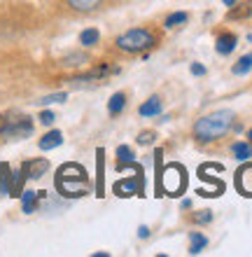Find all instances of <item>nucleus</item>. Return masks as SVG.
Listing matches in <instances>:
<instances>
[{
    "label": "nucleus",
    "instance_id": "10",
    "mask_svg": "<svg viewBox=\"0 0 252 257\" xmlns=\"http://www.w3.org/2000/svg\"><path fill=\"white\" fill-rule=\"evenodd\" d=\"M161 108H164L161 98H159V96H150L147 101H143V105L138 108V112H140V117H157V115H161Z\"/></svg>",
    "mask_w": 252,
    "mask_h": 257
},
{
    "label": "nucleus",
    "instance_id": "14",
    "mask_svg": "<svg viewBox=\"0 0 252 257\" xmlns=\"http://www.w3.org/2000/svg\"><path fill=\"white\" fill-rule=\"evenodd\" d=\"M101 42V31L98 28H84L80 33V45L82 47H96Z\"/></svg>",
    "mask_w": 252,
    "mask_h": 257
},
{
    "label": "nucleus",
    "instance_id": "32",
    "mask_svg": "<svg viewBox=\"0 0 252 257\" xmlns=\"http://www.w3.org/2000/svg\"><path fill=\"white\" fill-rule=\"evenodd\" d=\"M247 138H250V143H252V128H250V131H247Z\"/></svg>",
    "mask_w": 252,
    "mask_h": 257
},
{
    "label": "nucleus",
    "instance_id": "23",
    "mask_svg": "<svg viewBox=\"0 0 252 257\" xmlns=\"http://www.w3.org/2000/svg\"><path fill=\"white\" fill-rule=\"evenodd\" d=\"M154 138H157V134L150 131V128H147V131H140V134H138V145H152Z\"/></svg>",
    "mask_w": 252,
    "mask_h": 257
},
{
    "label": "nucleus",
    "instance_id": "28",
    "mask_svg": "<svg viewBox=\"0 0 252 257\" xmlns=\"http://www.w3.org/2000/svg\"><path fill=\"white\" fill-rule=\"evenodd\" d=\"M138 238H150V227L140 224V227H138Z\"/></svg>",
    "mask_w": 252,
    "mask_h": 257
},
{
    "label": "nucleus",
    "instance_id": "26",
    "mask_svg": "<svg viewBox=\"0 0 252 257\" xmlns=\"http://www.w3.org/2000/svg\"><path fill=\"white\" fill-rule=\"evenodd\" d=\"M98 196H103V150H98V187H96Z\"/></svg>",
    "mask_w": 252,
    "mask_h": 257
},
{
    "label": "nucleus",
    "instance_id": "1",
    "mask_svg": "<svg viewBox=\"0 0 252 257\" xmlns=\"http://www.w3.org/2000/svg\"><path fill=\"white\" fill-rule=\"evenodd\" d=\"M56 192L66 199H77V196L89 194V173L82 164L68 162L56 171L54 178Z\"/></svg>",
    "mask_w": 252,
    "mask_h": 257
},
{
    "label": "nucleus",
    "instance_id": "2",
    "mask_svg": "<svg viewBox=\"0 0 252 257\" xmlns=\"http://www.w3.org/2000/svg\"><path fill=\"white\" fill-rule=\"evenodd\" d=\"M233 119H236L233 110H229V108L215 110V112L201 117V119L194 124V136H196L198 143L217 141V138H222V136H226L229 131H231Z\"/></svg>",
    "mask_w": 252,
    "mask_h": 257
},
{
    "label": "nucleus",
    "instance_id": "29",
    "mask_svg": "<svg viewBox=\"0 0 252 257\" xmlns=\"http://www.w3.org/2000/svg\"><path fill=\"white\" fill-rule=\"evenodd\" d=\"M222 3H224L226 7H233V5H236V3H240V0H222Z\"/></svg>",
    "mask_w": 252,
    "mask_h": 257
},
{
    "label": "nucleus",
    "instance_id": "22",
    "mask_svg": "<svg viewBox=\"0 0 252 257\" xmlns=\"http://www.w3.org/2000/svg\"><path fill=\"white\" fill-rule=\"evenodd\" d=\"M87 54H80V52H75V54H68V56H63V66H68V68H77V66H82V63H87Z\"/></svg>",
    "mask_w": 252,
    "mask_h": 257
},
{
    "label": "nucleus",
    "instance_id": "25",
    "mask_svg": "<svg viewBox=\"0 0 252 257\" xmlns=\"http://www.w3.org/2000/svg\"><path fill=\"white\" fill-rule=\"evenodd\" d=\"M198 224H210L212 222V210H198L196 215H194Z\"/></svg>",
    "mask_w": 252,
    "mask_h": 257
},
{
    "label": "nucleus",
    "instance_id": "9",
    "mask_svg": "<svg viewBox=\"0 0 252 257\" xmlns=\"http://www.w3.org/2000/svg\"><path fill=\"white\" fill-rule=\"evenodd\" d=\"M236 45H238V38L233 33H219L217 40H215V52L222 56H229L236 49Z\"/></svg>",
    "mask_w": 252,
    "mask_h": 257
},
{
    "label": "nucleus",
    "instance_id": "12",
    "mask_svg": "<svg viewBox=\"0 0 252 257\" xmlns=\"http://www.w3.org/2000/svg\"><path fill=\"white\" fill-rule=\"evenodd\" d=\"M124 108H126V96H124L122 91H117V94L110 96V101H108V112H110V115H112V117L122 115Z\"/></svg>",
    "mask_w": 252,
    "mask_h": 257
},
{
    "label": "nucleus",
    "instance_id": "17",
    "mask_svg": "<svg viewBox=\"0 0 252 257\" xmlns=\"http://www.w3.org/2000/svg\"><path fill=\"white\" fill-rule=\"evenodd\" d=\"M187 19H189V14L187 12H170L168 17H166V21H164V28H177V26H184L187 24Z\"/></svg>",
    "mask_w": 252,
    "mask_h": 257
},
{
    "label": "nucleus",
    "instance_id": "4",
    "mask_svg": "<svg viewBox=\"0 0 252 257\" xmlns=\"http://www.w3.org/2000/svg\"><path fill=\"white\" fill-rule=\"evenodd\" d=\"M161 192L168 196H180L187 187V171L180 164H168L161 171Z\"/></svg>",
    "mask_w": 252,
    "mask_h": 257
},
{
    "label": "nucleus",
    "instance_id": "3",
    "mask_svg": "<svg viewBox=\"0 0 252 257\" xmlns=\"http://www.w3.org/2000/svg\"><path fill=\"white\" fill-rule=\"evenodd\" d=\"M117 49H122L126 54H140V52H147L157 45V38L150 28H131L124 35H119L115 40Z\"/></svg>",
    "mask_w": 252,
    "mask_h": 257
},
{
    "label": "nucleus",
    "instance_id": "11",
    "mask_svg": "<svg viewBox=\"0 0 252 257\" xmlns=\"http://www.w3.org/2000/svg\"><path fill=\"white\" fill-rule=\"evenodd\" d=\"M19 199H21V210H24L26 215H31V213H35V210H38L40 196H38V192H35V190H24L19 194Z\"/></svg>",
    "mask_w": 252,
    "mask_h": 257
},
{
    "label": "nucleus",
    "instance_id": "7",
    "mask_svg": "<svg viewBox=\"0 0 252 257\" xmlns=\"http://www.w3.org/2000/svg\"><path fill=\"white\" fill-rule=\"evenodd\" d=\"M143 190V180L140 178H124L115 183V194L117 196H136Z\"/></svg>",
    "mask_w": 252,
    "mask_h": 257
},
{
    "label": "nucleus",
    "instance_id": "30",
    "mask_svg": "<svg viewBox=\"0 0 252 257\" xmlns=\"http://www.w3.org/2000/svg\"><path fill=\"white\" fill-rule=\"evenodd\" d=\"M180 206H182V208H184V210H187V208H191V201H189V199H184V201H182V203H180Z\"/></svg>",
    "mask_w": 252,
    "mask_h": 257
},
{
    "label": "nucleus",
    "instance_id": "31",
    "mask_svg": "<svg viewBox=\"0 0 252 257\" xmlns=\"http://www.w3.org/2000/svg\"><path fill=\"white\" fill-rule=\"evenodd\" d=\"M3 122H5V115H0V126H3Z\"/></svg>",
    "mask_w": 252,
    "mask_h": 257
},
{
    "label": "nucleus",
    "instance_id": "27",
    "mask_svg": "<svg viewBox=\"0 0 252 257\" xmlns=\"http://www.w3.org/2000/svg\"><path fill=\"white\" fill-rule=\"evenodd\" d=\"M189 70H191V75H196V77H201V75H205V66H203V63H191V66H189Z\"/></svg>",
    "mask_w": 252,
    "mask_h": 257
},
{
    "label": "nucleus",
    "instance_id": "18",
    "mask_svg": "<svg viewBox=\"0 0 252 257\" xmlns=\"http://www.w3.org/2000/svg\"><path fill=\"white\" fill-rule=\"evenodd\" d=\"M231 152H233V157H236L238 162H247V159L252 157V148L247 145V143H243V141L233 143V145H231Z\"/></svg>",
    "mask_w": 252,
    "mask_h": 257
},
{
    "label": "nucleus",
    "instance_id": "21",
    "mask_svg": "<svg viewBox=\"0 0 252 257\" xmlns=\"http://www.w3.org/2000/svg\"><path fill=\"white\" fill-rule=\"evenodd\" d=\"M68 101V94L66 91H56V94H49V96H42L40 101V105H54V103H66Z\"/></svg>",
    "mask_w": 252,
    "mask_h": 257
},
{
    "label": "nucleus",
    "instance_id": "13",
    "mask_svg": "<svg viewBox=\"0 0 252 257\" xmlns=\"http://www.w3.org/2000/svg\"><path fill=\"white\" fill-rule=\"evenodd\" d=\"M208 245V236L201 231H191L189 234V255H198L203 252V248Z\"/></svg>",
    "mask_w": 252,
    "mask_h": 257
},
{
    "label": "nucleus",
    "instance_id": "19",
    "mask_svg": "<svg viewBox=\"0 0 252 257\" xmlns=\"http://www.w3.org/2000/svg\"><path fill=\"white\" fill-rule=\"evenodd\" d=\"M250 70H252V54L240 56L238 61L233 63V68H231V73H233V75H247Z\"/></svg>",
    "mask_w": 252,
    "mask_h": 257
},
{
    "label": "nucleus",
    "instance_id": "5",
    "mask_svg": "<svg viewBox=\"0 0 252 257\" xmlns=\"http://www.w3.org/2000/svg\"><path fill=\"white\" fill-rule=\"evenodd\" d=\"M33 119L28 115H17L12 119H5L3 126H0V138L3 141H24L28 136L33 134Z\"/></svg>",
    "mask_w": 252,
    "mask_h": 257
},
{
    "label": "nucleus",
    "instance_id": "16",
    "mask_svg": "<svg viewBox=\"0 0 252 257\" xmlns=\"http://www.w3.org/2000/svg\"><path fill=\"white\" fill-rule=\"evenodd\" d=\"M103 0H68V5L75 12H94L96 7H101Z\"/></svg>",
    "mask_w": 252,
    "mask_h": 257
},
{
    "label": "nucleus",
    "instance_id": "20",
    "mask_svg": "<svg viewBox=\"0 0 252 257\" xmlns=\"http://www.w3.org/2000/svg\"><path fill=\"white\" fill-rule=\"evenodd\" d=\"M233 7H238V10H231V12H229V19H245V17L252 14V3H243V5L236 3Z\"/></svg>",
    "mask_w": 252,
    "mask_h": 257
},
{
    "label": "nucleus",
    "instance_id": "15",
    "mask_svg": "<svg viewBox=\"0 0 252 257\" xmlns=\"http://www.w3.org/2000/svg\"><path fill=\"white\" fill-rule=\"evenodd\" d=\"M133 164V150L129 145H119L117 148V169H129Z\"/></svg>",
    "mask_w": 252,
    "mask_h": 257
},
{
    "label": "nucleus",
    "instance_id": "8",
    "mask_svg": "<svg viewBox=\"0 0 252 257\" xmlns=\"http://www.w3.org/2000/svg\"><path fill=\"white\" fill-rule=\"evenodd\" d=\"M61 145H63V134L59 131V128H52V131H47V134H45L40 141H38V148H40L42 152H52V150L61 148Z\"/></svg>",
    "mask_w": 252,
    "mask_h": 257
},
{
    "label": "nucleus",
    "instance_id": "24",
    "mask_svg": "<svg viewBox=\"0 0 252 257\" xmlns=\"http://www.w3.org/2000/svg\"><path fill=\"white\" fill-rule=\"evenodd\" d=\"M38 119H40V124H45V126H52V124L56 122V115L52 110H42L40 115H38Z\"/></svg>",
    "mask_w": 252,
    "mask_h": 257
},
{
    "label": "nucleus",
    "instance_id": "6",
    "mask_svg": "<svg viewBox=\"0 0 252 257\" xmlns=\"http://www.w3.org/2000/svg\"><path fill=\"white\" fill-rule=\"evenodd\" d=\"M21 173H24V178L26 180H40L45 173L49 171V162L47 159H28V162H24L21 164Z\"/></svg>",
    "mask_w": 252,
    "mask_h": 257
}]
</instances>
